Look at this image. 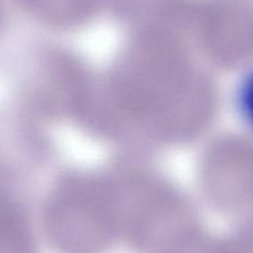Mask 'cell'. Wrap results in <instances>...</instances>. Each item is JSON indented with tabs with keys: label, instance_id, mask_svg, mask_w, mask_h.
Segmentation results:
<instances>
[{
	"label": "cell",
	"instance_id": "7a4b0ae2",
	"mask_svg": "<svg viewBox=\"0 0 253 253\" xmlns=\"http://www.w3.org/2000/svg\"><path fill=\"white\" fill-rule=\"evenodd\" d=\"M243 106H245L247 116L253 122V76L247 81L243 91Z\"/></svg>",
	"mask_w": 253,
	"mask_h": 253
},
{
	"label": "cell",
	"instance_id": "6da1fadb",
	"mask_svg": "<svg viewBox=\"0 0 253 253\" xmlns=\"http://www.w3.org/2000/svg\"><path fill=\"white\" fill-rule=\"evenodd\" d=\"M26 6L50 15L66 16L82 14L89 8L92 0H21Z\"/></svg>",
	"mask_w": 253,
	"mask_h": 253
}]
</instances>
